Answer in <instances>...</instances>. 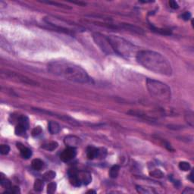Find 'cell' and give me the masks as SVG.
Listing matches in <instances>:
<instances>
[{
  "label": "cell",
  "instance_id": "cell-1",
  "mask_svg": "<svg viewBox=\"0 0 194 194\" xmlns=\"http://www.w3.org/2000/svg\"><path fill=\"white\" fill-rule=\"evenodd\" d=\"M48 72L53 75L78 83H93V79L83 68L66 61H53L47 65Z\"/></svg>",
  "mask_w": 194,
  "mask_h": 194
},
{
  "label": "cell",
  "instance_id": "cell-2",
  "mask_svg": "<svg viewBox=\"0 0 194 194\" xmlns=\"http://www.w3.org/2000/svg\"><path fill=\"white\" fill-rule=\"evenodd\" d=\"M137 62L150 72L165 76H171L173 70L170 61L165 56L152 50H141L136 55Z\"/></svg>",
  "mask_w": 194,
  "mask_h": 194
},
{
  "label": "cell",
  "instance_id": "cell-3",
  "mask_svg": "<svg viewBox=\"0 0 194 194\" xmlns=\"http://www.w3.org/2000/svg\"><path fill=\"white\" fill-rule=\"evenodd\" d=\"M110 45L114 54L119 55L126 59L136 56L138 52L137 47L125 39L118 36H107Z\"/></svg>",
  "mask_w": 194,
  "mask_h": 194
},
{
  "label": "cell",
  "instance_id": "cell-4",
  "mask_svg": "<svg viewBox=\"0 0 194 194\" xmlns=\"http://www.w3.org/2000/svg\"><path fill=\"white\" fill-rule=\"evenodd\" d=\"M146 87L154 99L161 103H169L171 99V90L166 83L153 79H147Z\"/></svg>",
  "mask_w": 194,
  "mask_h": 194
},
{
  "label": "cell",
  "instance_id": "cell-5",
  "mask_svg": "<svg viewBox=\"0 0 194 194\" xmlns=\"http://www.w3.org/2000/svg\"><path fill=\"white\" fill-rule=\"evenodd\" d=\"M93 40L97 46L101 49L102 51L107 55H114V52L110 45L107 36L101 34L99 33H95L93 35Z\"/></svg>",
  "mask_w": 194,
  "mask_h": 194
},
{
  "label": "cell",
  "instance_id": "cell-6",
  "mask_svg": "<svg viewBox=\"0 0 194 194\" xmlns=\"http://www.w3.org/2000/svg\"><path fill=\"white\" fill-rule=\"evenodd\" d=\"M2 75L6 76L8 78L12 79L13 80H15L17 82H20V83H24V84H28V85H33V86H38V83L34 80H31L29 77H26V76L22 75V74H18V73L16 72H2Z\"/></svg>",
  "mask_w": 194,
  "mask_h": 194
},
{
  "label": "cell",
  "instance_id": "cell-7",
  "mask_svg": "<svg viewBox=\"0 0 194 194\" xmlns=\"http://www.w3.org/2000/svg\"><path fill=\"white\" fill-rule=\"evenodd\" d=\"M77 156V149L73 147H68L60 155V159L64 162H68L75 158Z\"/></svg>",
  "mask_w": 194,
  "mask_h": 194
},
{
  "label": "cell",
  "instance_id": "cell-8",
  "mask_svg": "<svg viewBox=\"0 0 194 194\" xmlns=\"http://www.w3.org/2000/svg\"><path fill=\"white\" fill-rule=\"evenodd\" d=\"M64 143L68 147L77 148L81 143V140L78 137H77V136L68 135L64 137Z\"/></svg>",
  "mask_w": 194,
  "mask_h": 194
},
{
  "label": "cell",
  "instance_id": "cell-9",
  "mask_svg": "<svg viewBox=\"0 0 194 194\" xmlns=\"http://www.w3.org/2000/svg\"><path fill=\"white\" fill-rule=\"evenodd\" d=\"M118 28L124 29V30H127V31H130L132 33H137V34H144V30L140 27H137V26L133 25V24H118Z\"/></svg>",
  "mask_w": 194,
  "mask_h": 194
},
{
  "label": "cell",
  "instance_id": "cell-10",
  "mask_svg": "<svg viewBox=\"0 0 194 194\" xmlns=\"http://www.w3.org/2000/svg\"><path fill=\"white\" fill-rule=\"evenodd\" d=\"M68 174L69 179H70V182L71 184H72V185L76 187H79L82 185V183L80 181L78 175H77V169H71L70 171H69Z\"/></svg>",
  "mask_w": 194,
  "mask_h": 194
},
{
  "label": "cell",
  "instance_id": "cell-11",
  "mask_svg": "<svg viewBox=\"0 0 194 194\" xmlns=\"http://www.w3.org/2000/svg\"><path fill=\"white\" fill-rule=\"evenodd\" d=\"M77 175H78L79 178H80L82 184L88 185V184H90L92 181L91 174H90V172H88V171H77Z\"/></svg>",
  "mask_w": 194,
  "mask_h": 194
},
{
  "label": "cell",
  "instance_id": "cell-12",
  "mask_svg": "<svg viewBox=\"0 0 194 194\" xmlns=\"http://www.w3.org/2000/svg\"><path fill=\"white\" fill-rule=\"evenodd\" d=\"M87 156L89 159L91 160L99 158V149H97L93 146H89L87 150Z\"/></svg>",
  "mask_w": 194,
  "mask_h": 194
},
{
  "label": "cell",
  "instance_id": "cell-13",
  "mask_svg": "<svg viewBox=\"0 0 194 194\" xmlns=\"http://www.w3.org/2000/svg\"><path fill=\"white\" fill-rule=\"evenodd\" d=\"M48 130L51 134H57L60 132L61 126L56 121H50L48 123Z\"/></svg>",
  "mask_w": 194,
  "mask_h": 194
},
{
  "label": "cell",
  "instance_id": "cell-14",
  "mask_svg": "<svg viewBox=\"0 0 194 194\" xmlns=\"http://www.w3.org/2000/svg\"><path fill=\"white\" fill-rule=\"evenodd\" d=\"M17 148L20 149L21 152V156H22V158H25V159H28L31 157L32 156V151L27 147H25L21 143H17Z\"/></svg>",
  "mask_w": 194,
  "mask_h": 194
},
{
  "label": "cell",
  "instance_id": "cell-15",
  "mask_svg": "<svg viewBox=\"0 0 194 194\" xmlns=\"http://www.w3.org/2000/svg\"><path fill=\"white\" fill-rule=\"evenodd\" d=\"M27 129H28V127H26L24 124H21V123H17V125L16 126L14 132H15V134L17 136H19V137H23V136H24L26 134V132H27Z\"/></svg>",
  "mask_w": 194,
  "mask_h": 194
},
{
  "label": "cell",
  "instance_id": "cell-16",
  "mask_svg": "<svg viewBox=\"0 0 194 194\" xmlns=\"http://www.w3.org/2000/svg\"><path fill=\"white\" fill-rule=\"evenodd\" d=\"M31 166L33 169H34L35 171H40L44 167V162L40 158H35V159L32 161Z\"/></svg>",
  "mask_w": 194,
  "mask_h": 194
},
{
  "label": "cell",
  "instance_id": "cell-17",
  "mask_svg": "<svg viewBox=\"0 0 194 194\" xmlns=\"http://www.w3.org/2000/svg\"><path fill=\"white\" fill-rule=\"evenodd\" d=\"M0 184H1L2 187H3L5 189H6V190H10L12 187L10 180L8 178H6V177H5L3 174H1V177H0Z\"/></svg>",
  "mask_w": 194,
  "mask_h": 194
},
{
  "label": "cell",
  "instance_id": "cell-18",
  "mask_svg": "<svg viewBox=\"0 0 194 194\" xmlns=\"http://www.w3.org/2000/svg\"><path fill=\"white\" fill-rule=\"evenodd\" d=\"M59 146L57 142H49V143H45V144L42 145V148L44 149L47 150V151H53V150L56 149L57 147Z\"/></svg>",
  "mask_w": 194,
  "mask_h": 194
},
{
  "label": "cell",
  "instance_id": "cell-19",
  "mask_svg": "<svg viewBox=\"0 0 194 194\" xmlns=\"http://www.w3.org/2000/svg\"><path fill=\"white\" fill-rule=\"evenodd\" d=\"M119 172H120V166L118 165H113L109 171L110 177L111 178H116L118 176Z\"/></svg>",
  "mask_w": 194,
  "mask_h": 194
},
{
  "label": "cell",
  "instance_id": "cell-20",
  "mask_svg": "<svg viewBox=\"0 0 194 194\" xmlns=\"http://www.w3.org/2000/svg\"><path fill=\"white\" fill-rule=\"evenodd\" d=\"M137 190L138 193H156L157 191L153 190V188L147 187H143V186H137Z\"/></svg>",
  "mask_w": 194,
  "mask_h": 194
},
{
  "label": "cell",
  "instance_id": "cell-21",
  "mask_svg": "<svg viewBox=\"0 0 194 194\" xmlns=\"http://www.w3.org/2000/svg\"><path fill=\"white\" fill-rule=\"evenodd\" d=\"M56 173L53 171H48L43 175V180L45 181H51L56 177Z\"/></svg>",
  "mask_w": 194,
  "mask_h": 194
},
{
  "label": "cell",
  "instance_id": "cell-22",
  "mask_svg": "<svg viewBox=\"0 0 194 194\" xmlns=\"http://www.w3.org/2000/svg\"><path fill=\"white\" fill-rule=\"evenodd\" d=\"M43 187H44V183L40 179H37L35 180L34 184H33V188L34 190L37 192H41L43 190Z\"/></svg>",
  "mask_w": 194,
  "mask_h": 194
},
{
  "label": "cell",
  "instance_id": "cell-23",
  "mask_svg": "<svg viewBox=\"0 0 194 194\" xmlns=\"http://www.w3.org/2000/svg\"><path fill=\"white\" fill-rule=\"evenodd\" d=\"M152 30H153L154 32L157 33H160V34L163 35H170L171 33V31L169 30H165V29H161V28H157V27H155L153 26L151 27Z\"/></svg>",
  "mask_w": 194,
  "mask_h": 194
},
{
  "label": "cell",
  "instance_id": "cell-24",
  "mask_svg": "<svg viewBox=\"0 0 194 194\" xmlns=\"http://www.w3.org/2000/svg\"><path fill=\"white\" fill-rule=\"evenodd\" d=\"M185 118H186V121H187V122L188 123L190 126L193 127V123H194L193 111H189L188 112H187V114H186V115H185Z\"/></svg>",
  "mask_w": 194,
  "mask_h": 194
},
{
  "label": "cell",
  "instance_id": "cell-25",
  "mask_svg": "<svg viewBox=\"0 0 194 194\" xmlns=\"http://www.w3.org/2000/svg\"><path fill=\"white\" fill-rule=\"evenodd\" d=\"M149 174L152 177H156V178H162V177H164V173H163L161 170L158 169L153 170V171H151Z\"/></svg>",
  "mask_w": 194,
  "mask_h": 194
},
{
  "label": "cell",
  "instance_id": "cell-26",
  "mask_svg": "<svg viewBox=\"0 0 194 194\" xmlns=\"http://www.w3.org/2000/svg\"><path fill=\"white\" fill-rule=\"evenodd\" d=\"M57 184L55 182H50L47 186V193L49 194H52L56 191Z\"/></svg>",
  "mask_w": 194,
  "mask_h": 194
},
{
  "label": "cell",
  "instance_id": "cell-27",
  "mask_svg": "<svg viewBox=\"0 0 194 194\" xmlns=\"http://www.w3.org/2000/svg\"><path fill=\"white\" fill-rule=\"evenodd\" d=\"M179 169H180L181 171H190L191 167H190V163L187 162V161H180L179 163Z\"/></svg>",
  "mask_w": 194,
  "mask_h": 194
},
{
  "label": "cell",
  "instance_id": "cell-28",
  "mask_svg": "<svg viewBox=\"0 0 194 194\" xmlns=\"http://www.w3.org/2000/svg\"><path fill=\"white\" fill-rule=\"evenodd\" d=\"M42 133H43V129H42V127H40V126H37V127H34V128L33 129L31 134L33 137H38V136H40Z\"/></svg>",
  "mask_w": 194,
  "mask_h": 194
},
{
  "label": "cell",
  "instance_id": "cell-29",
  "mask_svg": "<svg viewBox=\"0 0 194 194\" xmlns=\"http://www.w3.org/2000/svg\"><path fill=\"white\" fill-rule=\"evenodd\" d=\"M10 152V147L8 145L2 144L0 146V153L2 155H8Z\"/></svg>",
  "mask_w": 194,
  "mask_h": 194
},
{
  "label": "cell",
  "instance_id": "cell-30",
  "mask_svg": "<svg viewBox=\"0 0 194 194\" xmlns=\"http://www.w3.org/2000/svg\"><path fill=\"white\" fill-rule=\"evenodd\" d=\"M5 193H14V194H17L20 193V189H19L18 187H13L10 190H6Z\"/></svg>",
  "mask_w": 194,
  "mask_h": 194
},
{
  "label": "cell",
  "instance_id": "cell-31",
  "mask_svg": "<svg viewBox=\"0 0 194 194\" xmlns=\"http://www.w3.org/2000/svg\"><path fill=\"white\" fill-rule=\"evenodd\" d=\"M169 6H170V7L173 9H177L179 8L178 3H177L176 1H174V0H171V1H169Z\"/></svg>",
  "mask_w": 194,
  "mask_h": 194
},
{
  "label": "cell",
  "instance_id": "cell-32",
  "mask_svg": "<svg viewBox=\"0 0 194 194\" xmlns=\"http://www.w3.org/2000/svg\"><path fill=\"white\" fill-rule=\"evenodd\" d=\"M181 17H182L183 20H184V21L190 20V19L191 18V13L189 12L184 13V14H183L181 15Z\"/></svg>",
  "mask_w": 194,
  "mask_h": 194
},
{
  "label": "cell",
  "instance_id": "cell-33",
  "mask_svg": "<svg viewBox=\"0 0 194 194\" xmlns=\"http://www.w3.org/2000/svg\"><path fill=\"white\" fill-rule=\"evenodd\" d=\"M46 3H48V4H52V5H55V6H57L58 7H62V8H64V9H70L69 7H68V6H64V5H62V4H60V3H57V2H47Z\"/></svg>",
  "mask_w": 194,
  "mask_h": 194
},
{
  "label": "cell",
  "instance_id": "cell-34",
  "mask_svg": "<svg viewBox=\"0 0 194 194\" xmlns=\"http://www.w3.org/2000/svg\"><path fill=\"white\" fill-rule=\"evenodd\" d=\"M188 179H189V180H190V181H191L192 183H193L194 180H193V171H192V172L190 174V175L188 176Z\"/></svg>",
  "mask_w": 194,
  "mask_h": 194
}]
</instances>
